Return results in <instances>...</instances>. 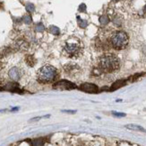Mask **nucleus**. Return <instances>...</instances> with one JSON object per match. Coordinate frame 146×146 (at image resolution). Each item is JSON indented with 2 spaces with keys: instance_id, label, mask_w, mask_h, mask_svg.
<instances>
[{
  "instance_id": "f257e3e1",
  "label": "nucleus",
  "mask_w": 146,
  "mask_h": 146,
  "mask_svg": "<svg viewBox=\"0 0 146 146\" xmlns=\"http://www.w3.org/2000/svg\"><path fill=\"white\" fill-rule=\"evenodd\" d=\"M99 65L101 71L106 73L116 71L119 69L120 63L118 58L114 54H104L100 58Z\"/></svg>"
},
{
  "instance_id": "f03ea898",
  "label": "nucleus",
  "mask_w": 146,
  "mask_h": 146,
  "mask_svg": "<svg viewBox=\"0 0 146 146\" xmlns=\"http://www.w3.org/2000/svg\"><path fill=\"white\" fill-rule=\"evenodd\" d=\"M111 45L117 50H123L128 44V36L124 32H116L110 38Z\"/></svg>"
},
{
  "instance_id": "7ed1b4c3",
  "label": "nucleus",
  "mask_w": 146,
  "mask_h": 146,
  "mask_svg": "<svg viewBox=\"0 0 146 146\" xmlns=\"http://www.w3.org/2000/svg\"><path fill=\"white\" fill-rule=\"evenodd\" d=\"M56 77V69L52 66L46 65L40 69L38 72V79L43 83L53 81Z\"/></svg>"
},
{
  "instance_id": "20e7f679",
  "label": "nucleus",
  "mask_w": 146,
  "mask_h": 146,
  "mask_svg": "<svg viewBox=\"0 0 146 146\" xmlns=\"http://www.w3.org/2000/svg\"><path fill=\"white\" fill-rule=\"evenodd\" d=\"M65 50L66 52L71 56L74 57H77L78 55L81 54L82 52V48L79 45L78 43H74V42H70V43H67L66 45L65 46Z\"/></svg>"
},
{
  "instance_id": "39448f33",
  "label": "nucleus",
  "mask_w": 146,
  "mask_h": 146,
  "mask_svg": "<svg viewBox=\"0 0 146 146\" xmlns=\"http://www.w3.org/2000/svg\"><path fill=\"white\" fill-rule=\"evenodd\" d=\"M80 88L82 91H85L88 93H97L99 88L96 85L94 84H91V83H84V84H82Z\"/></svg>"
},
{
  "instance_id": "423d86ee",
  "label": "nucleus",
  "mask_w": 146,
  "mask_h": 146,
  "mask_svg": "<svg viewBox=\"0 0 146 146\" xmlns=\"http://www.w3.org/2000/svg\"><path fill=\"white\" fill-rule=\"evenodd\" d=\"M75 86L73 85L71 82H68L66 80H62L58 82L56 85H54V88H58V89H69V88H74Z\"/></svg>"
},
{
  "instance_id": "0eeeda50",
  "label": "nucleus",
  "mask_w": 146,
  "mask_h": 146,
  "mask_svg": "<svg viewBox=\"0 0 146 146\" xmlns=\"http://www.w3.org/2000/svg\"><path fill=\"white\" fill-rule=\"evenodd\" d=\"M8 74H9V77L13 80H18L19 78H20V74H19V71H18L17 68H13V69H11Z\"/></svg>"
},
{
  "instance_id": "6e6552de",
  "label": "nucleus",
  "mask_w": 146,
  "mask_h": 146,
  "mask_svg": "<svg viewBox=\"0 0 146 146\" xmlns=\"http://www.w3.org/2000/svg\"><path fill=\"white\" fill-rule=\"evenodd\" d=\"M125 127L127 128V129H130V130H134V131H138V132H143V133H146V130L142 127V126L140 125H137V124H127V125H125Z\"/></svg>"
},
{
  "instance_id": "1a4fd4ad",
  "label": "nucleus",
  "mask_w": 146,
  "mask_h": 146,
  "mask_svg": "<svg viewBox=\"0 0 146 146\" xmlns=\"http://www.w3.org/2000/svg\"><path fill=\"white\" fill-rule=\"evenodd\" d=\"M124 84H125V80H118V81L115 82V83L113 84V86L111 87L110 89H111V90H115V89H117L118 87H120L124 86Z\"/></svg>"
},
{
  "instance_id": "9d476101",
  "label": "nucleus",
  "mask_w": 146,
  "mask_h": 146,
  "mask_svg": "<svg viewBox=\"0 0 146 146\" xmlns=\"http://www.w3.org/2000/svg\"><path fill=\"white\" fill-rule=\"evenodd\" d=\"M49 32H50V34H55V35H58V34H60V30H59V28H58L56 26H54V25H52V26H50Z\"/></svg>"
},
{
  "instance_id": "9b49d317",
  "label": "nucleus",
  "mask_w": 146,
  "mask_h": 146,
  "mask_svg": "<svg viewBox=\"0 0 146 146\" xmlns=\"http://www.w3.org/2000/svg\"><path fill=\"white\" fill-rule=\"evenodd\" d=\"M44 144V139L40 138V139H36L33 142V146H43Z\"/></svg>"
},
{
  "instance_id": "f8f14e48",
  "label": "nucleus",
  "mask_w": 146,
  "mask_h": 146,
  "mask_svg": "<svg viewBox=\"0 0 146 146\" xmlns=\"http://www.w3.org/2000/svg\"><path fill=\"white\" fill-rule=\"evenodd\" d=\"M109 22H110V19L107 15H102L100 17V23L101 24H107Z\"/></svg>"
},
{
  "instance_id": "ddd939ff",
  "label": "nucleus",
  "mask_w": 146,
  "mask_h": 146,
  "mask_svg": "<svg viewBox=\"0 0 146 146\" xmlns=\"http://www.w3.org/2000/svg\"><path fill=\"white\" fill-rule=\"evenodd\" d=\"M45 30V27H44V25L42 24H38L36 25V31L37 32H43Z\"/></svg>"
},
{
  "instance_id": "4468645a",
  "label": "nucleus",
  "mask_w": 146,
  "mask_h": 146,
  "mask_svg": "<svg viewBox=\"0 0 146 146\" xmlns=\"http://www.w3.org/2000/svg\"><path fill=\"white\" fill-rule=\"evenodd\" d=\"M77 19H78V24L80 25L81 27H85L87 25V22L86 21H82L81 20V18L79 16H77Z\"/></svg>"
},
{
  "instance_id": "2eb2a0df",
  "label": "nucleus",
  "mask_w": 146,
  "mask_h": 146,
  "mask_svg": "<svg viewBox=\"0 0 146 146\" xmlns=\"http://www.w3.org/2000/svg\"><path fill=\"white\" fill-rule=\"evenodd\" d=\"M26 10L29 13H33L34 11V5L33 4H28V5H26Z\"/></svg>"
},
{
  "instance_id": "dca6fc26",
  "label": "nucleus",
  "mask_w": 146,
  "mask_h": 146,
  "mask_svg": "<svg viewBox=\"0 0 146 146\" xmlns=\"http://www.w3.org/2000/svg\"><path fill=\"white\" fill-rule=\"evenodd\" d=\"M23 21H24V23H25V24H31V17L29 15H25V16L23 17Z\"/></svg>"
},
{
  "instance_id": "f3484780",
  "label": "nucleus",
  "mask_w": 146,
  "mask_h": 146,
  "mask_svg": "<svg viewBox=\"0 0 146 146\" xmlns=\"http://www.w3.org/2000/svg\"><path fill=\"white\" fill-rule=\"evenodd\" d=\"M112 114H113V116H117V117H124V116H125V114H124V113H119V112H112Z\"/></svg>"
},
{
  "instance_id": "a211bd4d",
  "label": "nucleus",
  "mask_w": 146,
  "mask_h": 146,
  "mask_svg": "<svg viewBox=\"0 0 146 146\" xmlns=\"http://www.w3.org/2000/svg\"><path fill=\"white\" fill-rule=\"evenodd\" d=\"M63 112H66V113H72V114H73V113H75V111H71V110H70V111H68V110H64Z\"/></svg>"
},
{
  "instance_id": "6ab92c4d",
  "label": "nucleus",
  "mask_w": 146,
  "mask_h": 146,
  "mask_svg": "<svg viewBox=\"0 0 146 146\" xmlns=\"http://www.w3.org/2000/svg\"><path fill=\"white\" fill-rule=\"evenodd\" d=\"M144 11H145V12H146V5H145V6H144Z\"/></svg>"
}]
</instances>
